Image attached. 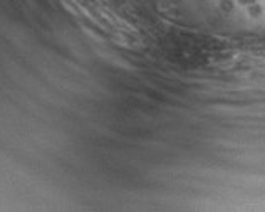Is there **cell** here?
I'll return each mask as SVG.
<instances>
[{
  "label": "cell",
  "instance_id": "6da1fadb",
  "mask_svg": "<svg viewBox=\"0 0 265 212\" xmlns=\"http://www.w3.org/2000/svg\"><path fill=\"white\" fill-rule=\"evenodd\" d=\"M249 12H250L252 17H257V15L262 14V7L258 4H252V5H249Z\"/></svg>",
  "mask_w": 265,
  "mask_h": 212
},
{
  "label": "cell",
  "instance_id": "7a4b0ae2",
  "mask_svg": "<svg viewBox=\"0 0 265 212\" xmlns=\"http://www.w3.org/2000/svg\"><path fill=\"white\" fill-rule=\"evenodd\" d=\"M220 7L224 9L225 12H230L233 9V2H230V0H222L220 2Z\"/></svg>",
  "mask_w": 265,
  "mask_h": 212
},
{
  "label": "cell",
  "instance_id": "3957f363",
  "mask_svg": "<svg viewBox=\"0 0 265 212\" xmlns=\"http://www.w3.org/2000/svg\"><path fill=\"white\" fill-rule=\"evenodd\" d=\"M240 5H252V4H257V0H237Z\"/></svg>",
  "mask_w": 265,
  "mask_h": 212
}]
</instances>
